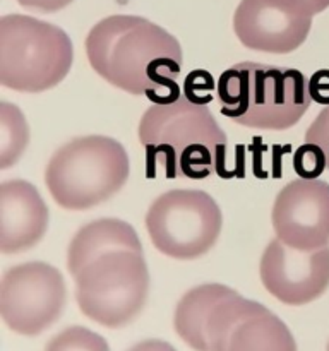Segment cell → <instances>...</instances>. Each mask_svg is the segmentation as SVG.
Segmentation results:
<instances>
[{
    "mask_svg": "<svg viewBox=\"0 0 329 351\" xmlns=\"http://www.w3.org/2000/svg\"><path fill=\"white\" fill-rule=\"evenodd\" d=\"M221 113L240 125L287 130L298 123L312 101L308 81L297 69L240 62L216 84Z\"/></svg>",
    "mask_w": 329,
    "mask_h": 351,
    "instance_id": "cell-3",
    "label": "cell"
},
{
    "mask_svg": "<svg viewBox=\"0 0 329 351\" xmlns=\"http://www.w3.org/2000/svg\"><path fill=\"white\" fill-rule=\"evenodd\" d=\"M221 209L204 191L173 189L149 206L146 228L164 256L191 261L212 249L221 233Z\"/></svg>",
    "mask_w": 329,
    "mask_h": 351,
    "instance_id": "cell-7",
    "label": "cell"
},
{
    "mask_svg": "<svg viewBox=\"0 0 329 351\" xmlns=\"http://www.w3.org/2000/svg\"><path fill=\"white\" fill-rule=\"evenodd\" d=\"M291 2L297 3L310 17H314L315 14L322 12V10H326L329 7V0H291Z\"/></svg>",
    "mask_w": 329,
    "mask_h": 351,
    "instance_id": "cell-24",
    "label": "cell"
},
{
    "mask_svg": "<svg viewBox=\"0 0 329 351\" xmlns=\"http://www.w3.org/2000/svg\"><path fill=\"white\" fill-rule=\"evenodd\" d=\"M74 278L79 311L96 324L119 329L144 308L149 271L143 252L119 249L96 257Z\"/></svg>",
    "mask_w": 329,
    "mask_h": 351,
    "instance_id": "cell-6",
    "label": "cell"
},
{
    "mask_svg": "<svg viewBox=\"0 0 329 351\" xmlns=\"http://www.w3.org/2000/svg\"><path fill=\"white\" fill-rule=\"evenodd\" d=\"M259 273L264 288L281 304H310L329 288V245L298 250L274 239L260 257Z\"/></svg>",
    "mask_w": 329,
    "mask_h": 351,
    "instance_id": "cell-10",
    "label": "cell"
},
{
    "mask_svg": "<svg viewBox=\"0 0 329 351\" xmlns=\"http://www.w3.org/2000/svg\"><path fill=\"white\" fill-rule=\"evenodd\" d=\"M312 17L281 0H240L233 29L243 47L264 53H290L308 36Z\"/></svg>",
    "mask_w": 329,
    "mask_h": 351,
    "instance_id": "cell-12",
    "label": "cell"
},
{
    "mask_svg": "<svg viewBox=\"0 0 329 351\" xmlns=\"http://www.w3.org/2000/svg\"><path fill=\"white\" fill-rule=\"evenodd\" d=\"M206 343L208 351H297L293 335L276 314L235 290L212 308Z\"/></svg>",
    "mask_w": 329,
    "mask_h": 351,
    "instance_id": "cell-9",
    "label": "cell"
},
{
    "mask_svg": "<svg viewBox=\"0 0 329 351\" xmlns=\"http://www.w3.org/2000/svg\"><path fill=\"white\" fill-rule=\"evenodd\" d=\"M127 351H177L170 343L163 341V339H144V341L136 343L130 346Z\"/></svg>",
    "mask_w": 329,
    "mask_h": 351,
    "instance_id": "cell-23",
    "label": "cell"
},
{
    "mask_svg": "<svg viewBox=\"0 0 329 351\" xmlns=\"http://www.w3.org/2000/svg\"><path fill=\"white\" fill-rule=\"evenodd\" d=\"M45 351H110V346L98 332L82 326H71L55 335Z\"/></svg>",
    "mask_w": 329,
    "mask_h": 351,
    "instance_id": "cell-17",
    "label": "cell"
},
{
    "mask_svg": "<svg viewBox=\"0 0 329 351\" xmlns=\"http://www.w3.org/2000/svg\"><path fill=\"white\" fill-rule=\"evenodd\" d=\"M276 239L298 250L329 245V184L298 178L276 195L271 213Z\"/></svg>",
    "mask_w": 329,
    "mask_h": 351,
    "instance_id": "cell-11",
    "label": "cell"
},
{
    "mask_svg": "<svg viewBox=\"0 0 329 351\" xmlns=\"http://www.w3.org/2000/svg\"><path fill=\"white\" fill-rule=\"evenodd\" d=\"M48 208L38 189L26 180L0 184V250L17 254L29 250L45 237Z\"/></svg>",
    "mask_w": 329,
    "mask_h": 351,
    "instance_id": "cell-13",
    "label": "cell"
},
{
    "mask_svg": "<svg viewBox=\"0 0 329 351\" xmlns=\"http://www.w3.org/2000/svg\"><path fill=\"white\" fill-rule=\"evenodd\" d=\"M215 88V79L211 77V74L206 71H194L187 75L185 79L184 91L191 101L199 103V105H206V103L211 101L212 96L209 95V91Z\"/></svg>",
    "mask_w": 329,
    "mask_h": 351,
    "instance_id": "cell-19",
    "label": "cell"
},
{
    "mask_svg": "<svg viewBox=\"0 0 329 351\" xmlns=\"http://www.w3.org/2000/svg\"><path fill=\"white\" fill-rule=\"evenodd\" d=\"M17 2L29 10L50 14V12H57V10H62L64 7H67L72 0H17Z\"/></svg>",
    "mask_w": 329,
    "mask_h": 351,
    "instance_id": "cell-22",
    "label": "cell"
},
{
    "mask_svg": "<svg viewBox=\"0 0 329 351\" xmlns=\"http://www.w3.org/2000/svg\"><path fill=\"white\" fill-rule=\"evenodd\" d=\"M29 143V127L23 112L9 101L0 103V168L19 161Z\"/></svg>",
    "mask_w": 329,
    "mask_h": 351,
    "instance_id": "cell-16",
    "label": "cell"
},
{
    "mask_svg": "<svg viewBox=\"0 0 329 351\" xmlns=\"http://www.w3.org/2000/svg\"><path fill=\"white\" fill-rule=\"evenodd\" d=\"M293 168L297 175H300V178L314 180L328 168L324 151L319 146H315V144L305 143L304 146H300L295 151Z\"/></svg>",
    "mask_w": 329,
    "mask_h": 351,
    "instance_id": "cell-18",
    "label": "cell"
},
{
    "mask_svg": "<svg viewBox=\"0 0 329 351\" xmlns=\"http://www.w3.org/2000/svg\"><path fill=\"white\" fill-rule=\"evenodd\" d=\"M119 249L143 252L139 237L129 223L115 218L88 223L71 240L67 252L69 273L75 276L93 259Z\"/></svg>",
    "mask_w": 329,
    "mask_h": 351,
    "instance_id": "cell-14",
    "label": "cell"
},
{
    "mask_svg": "<svg viewBox=\"0 0 329 351\" xmlns=\"http://www.w3.org/2000/svg\"><path fill=\"white\" fill-rule=\"evenodd\" d=\"M328 351H329V345H328Z\"/></svg>",
    "mask_w": 329,
    "mask_h": 351,
    "instance_id": "cell-25",
    "label": "cell"
},
{
    "mask_svg": "<svg viewBox=\"0 0 329 351\" xmlns=\"http://www.w3.org/2000/svg\"><path fill=\"white\" fill-rule=\"evenodd\" d=\"M308 89H310L312 99L322 105H329V72L319 71L317 74L312 75Z\"/></svg>",
    "mask_w": 329,
    "mask_h": 351,
    "instance_id": "cell-21",
    "label": "cell"
},
{
    "mask_svg": "<svg viewBox=\"0 0 329 351\" xmlns=\"http://www.w3.org/2000/svg\"><path fill=\"white\" fill-rule=\"evenodd\" d=\"M67 298L64 276L47 263L9 267L0 281V315L21 336H38L60 319Z\"/></svg>",
    "mask_w": 329,
    "mask_h": 351,
    "instance_id": "cell-8",
    "label": "cell"
},
{
    "mask_svg": "<svg viewBox=\"0 0 329 351\" xmlns=\"http://www.w3.org/2000/svg\"><path fill=\"white\" fill-rule=\"evenodd\" d=\"M230 291L232 288L225 285H199L180 298L173 314V329L185 345L195 351H208L206 328L209 315Z\"/></svg>",
    "mask_w": 329,
    "mask_h": 351,
    "instance_id": "cell-15",
    "label": "cell"
},
{
    "mask_svg": "<svg viewBox=\"0 0 329 351\" xmlns=\"http://www.w3.org/2000/svg\"><path fill=\"white\" fill-rule=\"evenodd\" d=\"M305 143L315 144L324 151L329 170V105H326V108L310 123V127L305 132Z\"/></svg>",
    "mask_w": 329,
    "mask_h": 351,
    "instance_id": "cell-20",
    "label": "cell"
},
{
    "mask_svg": "<svg viewBox=\"0 0 329 351\" xmlns=\"http://www.w3.org/2000/svg\"><path fill=\"white\" fill-rule=\"evenodd\" d=\"M139 143L146 151V177H156L158 163L167 178L202 180L223 170L226 134L206 105L180 96L153 105L139 122Z\"/></svg>",
    "mask_w": 329,
    "mask_h": 351,
    "instance_id": "cell-2",
    "label": "cell"
},
{
    "mask_svg": "<svg viewBox=\"0 0 329 351\" xmlns=\"http://www.w3.org/2000/svg\"><path fill=\"white\" fill-rule=\"evenodd\" d=\"M86 53L96 74L154 105L180 98L182 47L177 38L139 16H110L91 27Z\"/></svg>",
    "mask_w": 329,
    "mask_h": 351,
    "instance_id": "cell-1",
    "label": "cell"
},
{
    "mask_svg": "<svg viewBox=\"0 0 329 351\" xmlns=\"http://www.w3.org/2000/svg\"><path fill=\"white\" fill-rule=\"evenodd\" d=\"M74 58L64 29L23 14L0 19V84L19 93H41L69 74Z\"/></svg>",
    "mask_w": 329,
    "mask_h": 351,
    "instance_id": "cell-5",
    "label": "cell"
},
{
    "mask_svg": "<svg viewBox=\"0 0 329 351\" xmlns=\"http://www.w3.org/2000/svg\"><path fill=\"white\" fill-rule=\"evenodd\" d=\"M127 151L106 136L69 141L48 161L45 182L60 208L71 211L95 208L108 201L129 178Z\"/></svg>",
    "mask_w": 329,
    "mask_h": 351,
    "instance_id": "cell-4",
    "label": "cell"
}]
</instances>
